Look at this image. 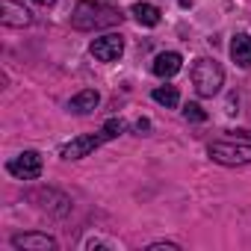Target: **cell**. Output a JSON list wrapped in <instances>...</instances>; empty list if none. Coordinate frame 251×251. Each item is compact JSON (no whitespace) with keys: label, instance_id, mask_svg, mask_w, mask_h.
I'll list each match as a JSON object with an SVG mask.
<instances>
[{"label":"cell","instance_id":"1","mask_svg":"<svg viewBox=\"0 0 251 251\" xmlns=\"http://www.w3.org/2000/svg\"><path fill=\"white\" fill-rule=\"evenodd\" d=\"M121 9L112 6L109 0H80L74 6L71 24L77 30H103V27H115L121 24Z\"/></svg>","mask_w":251,"mask_h":251},{"label":"cell","instance_id":"2","mask_svg":"<svg viewBox=\"0 0 251 251\" xmlns=\"http://www.w3.org/2000/svg\"><path fill=\"white\" fill-rule=\"evenodd\" d=\"M222 83H225V71H222V65L216 59H207V56L195 59V65H192V86H195V92L201 98H213L222 89Z\"/></svg>","mask_w":251,"mask_h":251},{"label":"cell","instance_id":"3","mask_svg":"<svg viewBox=\"0 0 251 251\" xmlns=\"http://www.w3.org/2000/svg\"><path fill=\"white\" fill-rule=\"evenodd\" d=\"M207 154L213 163H222V166H248L251 163V145H242V142H210Z\"/></svg>","mask_w":251,"mask_h":251},{"label":"cell","instance_id":"4","mask_svg":"<svg viewBox=\"0 0 251 251\" xmlns=\"http://www.w3.org/2000/svg\"><path fill=\"white\" fill-rule=\"evenodd\" d=\"M6 169H9V175H15L18 180H36V177L42 175V157H39L36 151H24V154L12 157V160L6 163Z\"/></svg>","mask_w":251,"mask_h":251},{"label":"cell","instance_id":"5","mask_svg":"<svg viewBox=\"0 0 251 251\" xmlns=\"http://www.w3.org/2000/svg\"><path fill=\"white\" fill-rule=\"evenodd\" d=\"M89 50H92V56H95L98 62H115V59L124 53V39H121L118 33H109V36L95 39Z\"/></svg>","mask_w":251,"mask_h":251},{"label":"cell","instance_id":"6","mask_svg":"<svg viewBox=\"0 0 251 251\" xmlns=\"http://www.w3.org/2000/svg\"><path fill=\"white\" fill-rule=\"evenodd\" d=\"M27 198L36 201L42 210H50L53 216H65V213L71 210V198L62 195V192H56V189H36V192H30Z\"/></svg>","mask_w":251,"mask_h":251},{"label":"cell","instance_id":"7","mask_svg":"<svg viewBox=\"0 0 251 251\" xmlns=\"http://www.w3.org/2000/svg\"><path fill=\"white\" fill-rule=\"evenodd\" d=\"M100 142H106V136H103V130L100 133H86V136H77V139H71L68 145H62V157L65 160H80V157H89Z\"/></svg>","mask_w":251,"mask_h":251},{"label":"cell","instance_id":"8","mask_svg":"<svg viewBox=\"0 0 251 251\" xmlns=\"http://www.w3.org/2000/svg\"><path fill=\"white\" fill-rule=\"evenodd\" d=\"M12 245L21 248V251H53L56 248V239L48 236V233H15L12 236Z\"/></svg>","mask_w":251,"mask_h":251},{"label":"cell","instance_id":"9","mask_svg":"<svg viewBox=\"0 0 251 251\" xmlns=\"http://www.w3.org/2000/svg\"><path fill=\"white\" fill-rule=\"evenodd\" d=\"M0 21L6 27H30L33 15H30V9L15 3V0H3V3H0Z\"/></svg>","mask_w":251,"mask_h":251},{"label":"cell","instance_id":"10","mask_svg":"<svg viewBox=\"0 0 251 251\" xmlns=\"http://www.w3.org/2000/svg\"><path fill=\"white\" fill-rule=\"evenodd\" d=\"M180 65H183V56L175 53V50H166V53H160V56L154 59L151 68H154L157 77H166V80H169V77H175V74L180 71Z\"/></svg>","mask_w":251,"mask_h":251},{"label":"cell","instance_id":"11","mask_svg":"<svg viewBox=\"0 0 251 251\" xmlns=\"http://www.w3.org/2000/svg\"><path fill=\"white\" fill-rule=\"evenodd\" d=\"M230 59H233L239 68H248V65H251V36H248V33L233 36V42H230Z\"/></svg>","mask_w":251,"mask_h":251},{"label":"cell","instance_id":"12","mask_svg":"<svg viewBox=\"0 0 251 251\" xmlns=\"http://www.w3.org/2000/svg\"><path fill=\"white\" fill-rule=\"evenodd\" d=\"M98 103H100V95H98L95 89H83V92H77V95L71 98L68 109H71V112H80V115H86V112H92Z\"/></svg>","mask_w":251,"mask_h":251},{"label":"cell","instance_id":"13","mask_svg":"<svg viewBox=\"0 0 251 251\" xmlns=\"http://www.w3.org/2000/svg\"><path fill=\"white\" fill-rule=\"evenodd\" d=\"M130 12H133V18H136L142 27H157V24H160V15H163L154 3H136Z\"/></svg>","mask_w":251,"mask_h":251},{"label":"cell","instance_id":"14","mask_svg":"<svg viewBox=\"0 0 251 251\" xmlns=\"http://www.w3.org/2000/svg\"><path fill=\"white\" fill-rule=\"evenodd\" d=\"M154 100L163 103V106H169V109H175V106L180 103V95H177L175 86H157V89H154Z\"/></svg>","mask_w":251,"mask_h":251},{"label":"cell","instance_id":"15","mask_svg":"<svg viewBox=\"0 0 251 251\" xmlns=\"http://www.w3.org/2000/svg\"><path fill=\"white\" fill-rule=\"evenodd\" d=\"M100 130H103V136H106V139H118V136H121L124 130H127V124H124L121 118H109V121L103 124Z\"/></svg>","mask_w":251,"mask_h":251},{"label":"cell","instance_id":"16","mask_svg":"<svg viewBox=\"0 0 251 251\" xmlns=\"http://www.w3.org/2000/svg\"><path fill=\"white\" fill-rule=\"evenodd\" d=\"M183 115H186L189 121H204V118H207V112H204L198 103H186V106H183Z\"/></svg>","mask_w":251,"mask_h":251},{"label":"cell","instance_id":"17","mask_svg":"<svg viewBox=\"0 0 251 251\" xmlns=\"http://www.w3.org/2000/svg\"><path fill=\"white\" fill-rule=\"evenodd\" d=\"M148 248H151V251H163V248H166V251H177L180 245H177V242H154V245H148Z\"/></svg>","mask_w":251,"mask_h":251},{"label":"cell","instance_id":"18","mask_svg":"<svg viewBox=\"0 0 251 251\" xmlns=\"http://www.w3.org/2000/svg\"><path fill=\"white\" fill-rule=\"evenodd\" d=\"M136 130H139V133H148V130H151V121H148V118H139V121H136Z\"/></svg>","mask_w":251,"mask_h":251},{"label":"cell","instance_id":"19","mask_svg":"<svg viewBox=\"0 0 251 251\" xmlns=\"http://www.w3.org/2000/svg\"><path fill=\"white\" fill-rule=\"evenodd\" d=\"M36 3H39V6H53L56 0H36Z\"/></svg>","mask_w":251,"mask_h":251},{"label":"cell","instance_id":"20","mask_svg":"<svg viewBox=\"0 0 251 251\" xmlns=\"http://www.w3.org/2000/svg\"><path fill=\"white\" fill-rule=\"evenodd\" d=\"M236 133H239L242 139H251V130H236Z\"/></svg>","mask_w":251,"mask_h":251}]
</instances>
